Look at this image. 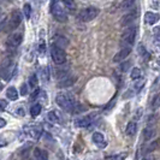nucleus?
Wrapping results in <instances>:
<instances>
[{"label": "nucleus", "mask_w": 160, "mask_h": 160, "mask_svg": "<svg viewBox=\"0 0 160 160\" xmlns=\"http://www.w3.org/2000/svg\"><path fill=\"white\" fill-rule=\"evenodd\" d=\"M57 105L66 112H77L78 105L76 104L75 98L69 93H59L56 96Z\"/></svg>", "instance_id": "obj_1"}, {"label": "nucleus", "mask_w": 160, "mask_h": 160, "mask_svg": "<svg viewBox=\"0 0 160 160\" xmlns=\"http://www.w3.org/2000/svg\"><path fill=\"white\" fill-rule=\"evenodd\" d=\"M15 69V64L12 63L11 59H4L0 63V77L4 78L5 81H10L12 75H13V70Z\"/></svg>", "instance_id": "obj_2"}, {"label": "nucleus", "mask_w": 160, "mask_h": 160, "mask_svg": "<svg viewBox=\"0 0 160 160\" xmlns=\"http://www.w3.org/2000/svg\"><path fill=\"white\" fill-rule=\"evenodd\" d=\"M21 21H22V18H21V12L19 11H13L12 13H11V16L8 19H6L5 22H4V25H2V29L5 30V32H12V30H15L17 27L21 24Z\"/></svg>", "instance_id": "obj_3"}, {"label": "nucleus", "mask_w": 160, "mask_h": 160, "mask_svg": "<svg viewBox=\"0 0 160 160\" xmlns=\"http://www.w3.org/2000/svg\"><path fill=\"white\" fill-rule=\"evenodd\" d=\"M136 38V28L135 27H130L129 29L124 30L120 38V45L124 47H131V45L135 42Z\"/></svg>", "instance_id": "obj_4"}, {"label": "nucleus", "mask_w": 160, "mask_h": 160, "mask_svg": "<svg viewBox=\"0 0 160 160\" xmlns=\"http://www.w3.org/2000/svg\"><path fill=\"white\" fill-rule=\"evenodd\" d=\"M98 15H99V10L96 8H93V6H89V8H86L82 11H80V13L77 15V19L80 22H90Z\"/></svg>", "instance_id": "obj_5"}, {"label": "nucleus", "mask_w": 160, "mask_h": 160, "mask_svg": "<svg viewBox=\"0 0 160 160\" xmlns=\"http://www.w3.org/2000/svg\"><path fill=\"white\" fill-rule=\"evenodd\" d=\"M51 56L57 65H63L66 62V53H65L64 48L58 47L54 43L51 47Z\"/></svg>", "instance_id": "obj_6"}, {"label": "nucleus", "mask_w": 160, "mask_h": 160, "mask_svg": "<svg viewBox=\"0 0 160 160\" xmlns=\"http://www.w3.org/2000/svg\"><path fill=\"white\" fill-rule=\"evenodd\" d=\"M51 13L53 15V17L56 18L58 22H62L64 23L68 21V16H66V12L64 11V8H62L60 5H58V2L54 5H51Z\"/></svg>", "instance_id": "obj_7"}, {"label": "nucleus", "mask_w": 160, "mask_h": 160, "mask_svg": "<svg viewBox=\"0 0 160 160\" xmlns=\"http://www.w3.org/2000/svg\"><path fill=\"white\" fill-rule=\"evenodd\" d=\"M22 40H23V34H22V32H12L8 38L6 45H8V48H16L21 45Z\"/></svg>", "instance_id": "obj_8"}, {"label": "nucleus", "mask_w": 160, "mask_h": 160, "mask_svg": "<svg viewBox=\"0 0 160 160\" xmlns=\"http://www.w3.org/2000/svg\"><path fill=\"white\" fill-rule=\"evenodd\" d=\"M137 18V12L136 10H134V11H130L128 12L125 16L122 17V19H120V24L123 25V27H127V25H130V24H132L135 21H136Z\"/></svg>", "instance_id": "obj_9"}, {"label": "nucleus", "mask_w": 160, "mask_h": 160, "mask_svg": "<svg viewBox=\"0 0 160 160\" xmlns=\"http://www.w3.org/2000/svg\"><path fill=\"white\" fill-rule=\"evenodd\" d=\"M76 82V76H72V75H66L65 77L60 78L58 82V87L60 88H68V87H71L72 84Z\"/></svg>", "instance_id": "obj_10"}, {"label": "nucleus", "mask_w": 160, "mask_h": 160, "mask_svg": "<svg viewBox=\"0 0 160 160\" xmlns=\"http://www.w3.org/2000/svg\"><path fill=\"white\" fill-rule=\"evenodd\" d=\"M130 53H131V47L122 48L119 52L113 57V62H114V63H120V62H123L125 58H128V56Z\"/></svg>", "instance_id": "obj_11"}, {"label": "nucleus", "mask_w": 160, "mask_h": 160, "mask_svg": "<svg viewBox=\"0 0 160 160\" xmlns=\"http://www.w3.org/2000/svg\"><path fill=\"white\" fill-rule=\"evenodd\" d=\"M93 122V117L92 116H86V117H82L75 122V125L78 127V128H88L89 125L92 124Z\"/></svg>", "instance_id": "obj_12"}, {"label": "nucleus", "mask_w": 160, "mask_h": 160, "mask_svg": "<svg viewBox=\"0 0 160 160\" xmlns=\"http://www.w3.org/2000/svg\"><path fill=\"white\" fill-rule=\"evenodd\" d=\"M93 142L99 147V148H105L106 147V141H105V137L101 132H94L93 134Z\"/></svg>", "instance_id": "obj_13"}, {"label": "nucleus", "mask_w": 160, "mask_h": 160, "mask_svg": "<svg viewBox=\"0 0 160 160\" xmlns=\"http://www.w3.org/2000/svg\"><path fill=\"white\" fill-rule=\"evenodd\" d=\"M159 21V15L158 13H155V12H147L146 15H144V22L147 24H155L157 22Z\"/></svg>", "instance_id": "obj_14"}, {"label": "nucleus", "mask_w": 160, "mask_h": 160, "mask_svg": "<svg viewBox=\"0 0 160 160\" xmlns=\"http://www.w3.org/2000/svg\"><path fill=\"white\" fill-rule=\"evenodd\" d=\"M155 135H157V130H155V128H153V127L146 128L143 130V137H144V140H147V141L154 138Z\"/></svg>", "instance_id": "obj_15"}, {"label": "nucleus", "mask_w": 160, "mask_h": 160, "mask_svg": "<svg viewBox=\"0 0 160 160\" xmlns=\"http://www.w3.org/2000/svg\"><path fill=\"white\" fill-rule=\"evenodd\" d=\"M39 73H40L41 81L43 83H47L48 81H49V76H51L49 69H48L47 66H43V68H41L40 70H39Z\"/></svg>", "instance_id": "obj_16"}, {"label": "nucleus", "mask_w": 160, "mask_h": 160, "mask_svg": "<svg viewBox=\"0 0 160 160\" xmlns=\"http://www.w3.org/2000/svg\"><path fill=\"white\" fill-rule=\"evenodd\" d=\"M125 132L128 136H134L137 132V124L136 122H129L127 129H125Z\"/></svg>", "instance_id": "obj_17"}, {"label": "nucleus", "mask_w": 160, "mask_h": 160, "mask_svg": "<svg viewBox=\"0 0 160 160\" xmlns=\"http://www.w3.org/2000/svg\"><path fill=\"white\" fill-rule=\"evenodd\" d=\"M34 157L36 160H48V154L46 151L40 149V148H36L34 151Z\"/></svg>", "instance_id": "obj_18"}, {"label": "nucleus", "mask_w": 160, "mask_h": 160, "mask_svg": "<svg viewBox=\"0 0 160 160\" xmlns=\"http://www.w3.org/2000/svg\"><path fill=\"white\" fill-rule=\"evenodd\" d=\"M6 96H8V99L12 100V101L17 100L18 99V92H17V89L15 87H8V90H6Z\"/></svg>", "instance_id": "obj_19"}, {"label": "nucleus", "mask_w": 160, "mask_h": 160, "mask_svg": "<svg viewBox=\"0 0 160 160\" xmlns=\"http://www.w3.org/2000/svg\"><path fill=\"white\" fill-rule=\"evenodd\" d=\"M135 5V0H123L120 4V10L122 11H130Z\"/></svg>", "instance_id": "obj_20"}, {"label": "nucleus", "mask_w": 160, "mask_h": 160, "mask_svg": "<svg viewBox=\"0 0 160 160\" xmlns=\"http://www.w3.org/2000/svg\"><path fill=\"white\" fill-rule=\"evenodd\" d=\"M41 110H42V106L40 104L32 105V107H30V114H32V117H36V116H39L41 113Z\"/></svg>", "instance_id": "obj_21"}, {"label": "nucleus", "mask_w": 160, "mask_h": 160, "mask_svg": "<svg viewBox=\"0 0 160 160\" xmlns=\"http://www.w3.org/2000/svg\"><path fill=\"white\" fill-rule=\"evenodd\" d=\"M54 45L56 46H58V47H60V48H63V47H66L68 45H69V42H68V40L65 39V38H56V41H54Z\"/></svg>", "instance_id": "obj_22"}, {"label": "nucleus", "mask_w": 160, "mask_h": 160, "mask_svg": "<svg viewBox=\"0 0 160 160\" xmlns=\"http://www.w3.org/2000/svg\"><path fill=\"white\" fill-rule=\"evenodd\" d=\"M47 119L51 122V123H59V117L54 111H51V112L47 113Z\"/></svg>", "instance_id": "obj_23"}, {"label": "nucleus", "mask_w": 160, "mask_h": 160, "mask_svg": "<svg viewBox=\"0 0 160 160\" xmlns=\"http://www.w3.org/2000/svg\"><path fill=\"white\" fill-rule=\"evenodd\" d=\"M41 132H42V130H40L39 128H34V127L30 129V131H28L29 136H32V138H39L41 135Z\"/></svg>", "instance_id": "obj_24"}, {"label": "nucleus", "mask_w": 160, "mask_h": 160, "mask_svg": "<svg viewBox=\"0 0 160 160\" xmlns=\"http://www.w3.org/2000/svg\"><path fill=\"white\" fill-rule=\"evenodd\" d=\"M141 70L138 69V68H134L132 70H131V73H130V77L132 78V80H140L141 78Z\"/></svg>", "instance_id": "obj_25"}, {"label": "nucleus", "mask_w": 160, "mask_h": 160, "mask_svg": "<svg viewBox=\"0 0 160 160\" xmlns=\"http://www.w3.org/2000/svg\"><path fill=\"white\" fill-rule=\"evenodd\" d=\"M38 82H39V80H38V76L34 73V75H32L30 77H29V86H30V88L34 89L38 87Z\"/></svg>", "instance_id": "obj_26"}, {"label": "nucleus", "mask_w": 160, "mask_h": 160, "mask_svg": "<svg viewBox=\"0 0 160 160\" xmlns=\"http://www.w3.org/2000/svg\"><path fill=\"white\" fill-rule=\"evenodd\" d=\"M159 107H160V94H157L152 100V108L153 110H158Z\"/></svg>", "instance_id": "obj_27"}, {"label": "nucleus", "mask_w": 160, "mask_h": 160, "mask_svg": "<svg viewBox=\"0 0 160 160\" xmlns=\"http://www.w3.org/2000/svg\"><path fill=\"white\" fill-rule=\"evenodd\" d=\"M63 2H64L65 6L69 8V10H71V11H73V10L76 8V4H75V0H63Z\"/></svg>", "instance_id": "obj_28"}, {"label": "nucleus", "mask_w": 160, "mask_h": 160, "mask_svg": "<svg viewBox=\"0 0 160 160\" xmlns=\"http://www.w3.org/2000/svg\"><path fill=\"white\" fill-rule=\"evenodd\" d=\"M23 12H24V15H25V18L29 19V18H30V15H32V8H30L29 4H25V5H24Z\"/></svg>", "instance_id": "obj_29"}, {"label": "nucleus", "mask_w": 160, "mask_h": 160, "mask_svg": "<svg viewBox=\"0 0 160 160\" xmlns=\"http://www.w3.org/2000/svg\"><path fill=\"white\" fill-rule=\"evenodd\" d=\"M138 54H141V56L143 57L144 59H148V58H151V56L148 54V52L144 49V47L141 45V46H138Z\"/></svg>", "instance_id": "obj_30"}, {"label": "nucleus", "mask_w": 160, "mask_h": 160, "mask_svg": "<svg viewBox=\"0 0 160 160\" xmlns=\"http://www.w3.org/2000/svg\"><path fill=\"white\" fill-rule=\"evenodd\" d=\"M159 141H153V142H151V144L148 146V149H147V152H153V151H155L158 147H159Z\"/></svg>", "instance_id": "obj_31"}, {"label": "nucleus", "mask_w": 160, "mask_h": 160, "mask_svg": "<svg viewBox=\"0 0 160 160\" xmlns=\"http://www.w3.org/2000/svg\"><path fill=\"white\" fill-rule=\"evenodd\" d=\"M128 157L127 153H120V154H117L112 158V160H125V158Z\"/></svg>", "instance_id": "obj_32"}, {"label": "nucleus", "mask_w": 160, "mask_h": 160, "mask_svg": "<svg viewBox=\"0 0 160 160\" xmlns=\"http://www.w3.org/2000/svg\"><path fill=\"white\" fill-rule=\"evenodd\" d=\"M28 94V86L25 84V83H23L22 86H21V95L24 96Z\"/></svg>", "instance_id": "obj_33"}, {"label": "nucleus", "mask_w": 160, "mask_h": 160, "mask_svg": "<svg viewBox=\"0 0 160 160\" xmlns=\"http://www.w3.org/2000/svg\"><path fill=\"white\" fill-rule=\"evenodd\" d=\"M6 107H8V101L4 100V99H1V100H0V112L4 111Z\"/></svg>", "instance_id": "obj_34"}, {"label": "nucleus", "mask_w": 160, "mask_h": 160, "mask_svg": "<svg viewBox=\"0 0 160 160\" xmlns=\"http://www.w3.org/2000/svg\"><path fill=\"white\" fill-rule=\"evenodd\" d=\"M144 82H146V81H144L143 78H141V81H138L136 84H135V88H136L137 90H138V89H141L144 86Z\"/></svg>", "instance_id": "obj_35"}, {"label": "nucleus", "mask_w": 160, "mask_h": 160, "mask_svg": "<svg viewBox=\"0 0 160 160\" xmlns=\"http://www.w3.org/2000/svg\"><path fill=\"white\" fill-rule=\"evenodd\" d=\"M130 65H131V63H130V62H127V63L122 64V65H120V70H122V71H127Z\"/></svg>", "instance_id": "obj_36"}, {"label": "nucleus", "mask_w": 160, "mask_h": 160, "mask_svg": "<svg viewBox=\"0 0 160 160\" xmlns=\"http://www.w3.org/2000/svg\"><path fill=\"white\" fill-rule=\"evenodd\" d=\"M8 143V141L5 140V137L2 136V135H0V147H2V146H6Z\"/></svg>", "instance_id": "obj_37"}, {"label": "nucleus", "mask_w": 160, "mask_h": 160, "mask_svg": "<svg viewBox=\"0 0 160 160\" xmlns=\"http://www.w3.org/2000/svg\"><path fill=\"white\" fill-rule=\"evenodd\" d=\"M40 94V89H35L34 90V93L32 94V100H35L36 99V96Z\"/></svg>", "instance_id": "obj_38"}, {"label": "nucleus", "mask_w": 160, "mask_h": 160, "mask_svg": "<svg viewBox=\"0 0 160 160\" xmlns=\"http://www.w3.org/2000/svg\"><path fill=\"white\" fill-rule=\"evenodd\" d=\"M39 52H40V54H43L45 53V42L42 41L40 43V47H39Z\"/></svg>", "instance_id": "obj_39"}, {"label": "nucleus", "mask_w": 160, "mask_h": 160, "mask_svg": "<svg viewBox=\"0 0 160 160\" xmlns=\"http://www.w3.org/2000/svg\"><path fill=\"white\" fill-rule=\"evenodd\" d=\"M17 114H18V116H24V114H25L23 107H17Z\"/></svg>", "instance_id": "obj_40"}, {"label": "nucleus", "mask_w": 160, "mask_h": 160, "mask_svg": "<svg viewBox=\"0 0 160 160\" xmlns=\"http://www.w3.org/2000/svg\"><path fill=\"white\" fill-rule=\"evenodd\" d=\"M5 125H6V120L4 119V118H1V117H0V129L4 128Z\"/></svg>", "instance_id": "obj_41"}, {"label": "nucleus", "mask_w": 160, "mask_h": 160, "mask_svg": "<svg viewBox=\"0 0 160 160\" xmlns=\"http://www.w3.org/2000/svg\"><path fill=\"white\" fill-rule=\"evenodd\" d=\"M142 160H152V158H151V157H146V158H143Z\"/></svg>", "instance_id": "obj_42"}, {"label": "nucleus", "mask_w": 160, "mask_h": 160, "mask_svg": "<svg viewBox=\"0 0 160 160\" xmlns=\"http://www.w3.org/2000/svg\"><path fill=\"white\" fill-rule=\"evenodd\" d=\"M155 40H159L160 41V34H159V35L157 34V36H155Z\"/></svg>", "instance_id": "obj_43"}, {"label": "nucleus", "mask_w": 160, "mask_h": 160, "mask_svg": "<svg viewBox=\"0 0 160 160\" xmlns=\"http://www.w3.org/2000/svg\"><path fill=\"white\" fill-rule=\"evenodd\" d=\"M158 65H159V66H160V57H159V58H158Z\"/></svg>", "instance_id": "obj_44"}]
</instances>
